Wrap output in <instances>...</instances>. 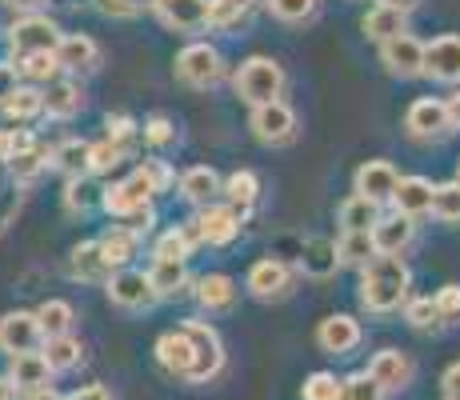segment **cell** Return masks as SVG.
<instances>
[{"instance_id":"obj_1","label":"cell","mask_w":460,"mask_h":400,"mask_svg":"<svg viewBox=\"0 0 460 400\" xmlns=\"http://www.w3.org/2000/svg\"><path fill=\"white\" fill-rule=\"evenodd\" d=\"M409 284L412 272L401 256H373L360 269V308L373 316L401 313L404 300H409Z\"/></svg>"},{"instance_id":"obj_34","label":"cell","mask_w":460,"mask_h":400,"mask_svg":"<svg viewBox=\"0 0 460 400\" xmlns=\"http://www.w3.org/2000/svg\"><path fill=\"white\" fill-rule=\"evenodd\" d=\"M148 284H153L156 297H181V292L189 289V264L184 261H153Z\"/></svg>"},{"instance_id":"obj_52","label":"cell","mask_w":460,"mask_h":400,"mask_svg":"<svg viewBox=\"0 0 460 400\" xmlns=\"http://www.w3.org/2000/svg\"><path fill=\"white\" fill-rule=\"evenodd\" d=\"M432 305H437L440 320H460V284H445V289L432 297Z\"/></svg>"},{"instance_id":"obj_58","label":"cell","mask_w":460,"mask_h":400,"mask_svg":"<svg viewBox=\"0 0 460 400\" xmlns=\"http://www.w3.org/2000/svg\"><path fill=\"white\" fill-rule=\"evenodd\" d=\"M13 88H16V68L8 65V60H0V101H4Z\"/></svg>"},{"instance_id":"obj_21","label":"cell","mask_w":460,"mask_h":400,"mask_svg":"<svg viewBox=\"0 0 460 400\" xmlns=\"http://www.w3.org/2000/svg\"><path fill=\"white\" fill-rule=\"evenodd\" d=\"M432 189H437V184H432L429 176H401L388 204H393V212H401V217L420 220L432 212Z\"/></svg>"},{"instance_id":"obj_47","label":"cell","mask_w":460,"mask_h":400,"mask_svg":"<svg viewBox=\"0 0 460 400\" xmlns=\"http://www.w3.org/2000/svg\"><path fill=\"white\" fill-rule=\"evenodd\" d=\"M341 400H385V388L368 372H352L341 380Z\"/></svg>"},{"instance_id":"obj_44","label":"cell","mask_w":460,"mask_h":400,"mask_svg":"<svg viewBox=\"0 0 460 400\" xmlns=\"http://www.w3.org/2000/svg\"><path fill=\"white\" fill-rule=\"evenodd\" d=\"M432 217L445 220V225H460V181L432 189Z\"/></svg>"},{"instance_id":"obj_19","label":"cell","mask_w":460,"mask_h":400,"mask_svg":"<svg viewBox=\"0 0 460 400\" xmlns=\"http://www.w3.org/2000/svg\"><path fill=\"white\" fill-rule=\"evenodd\" d=\"M368 377L376 380L385 393H401V388L412 385V377H417V369H412V360L404 357L401 349H380L373 360H368Z\"/></svg>"},{"instance_id":"obj_16","label":"cell","mask_w":460,"mask_h":400,"mask_svg":"<svg viewBox=\"0 0 460 400\" xmlns=\"http://www.w3.org/2000/svg\"><path fill=\"white\" fill-rule=\"evenodd\" d=\"M396 181H401V173H396L388 160H365V164L357 168V176H352V192L373 204H388Z\"/></svg>"},{"instance_id":"obj_4","label":"cell","mask_w":460,"mask_h":400,"mask_svg":"<svg viewBox=\"0 0 460 400\" xmlns=\"http://www.w3.org/2000/svg\"><path fill=\"white\" fill-rule=\"evenodd\" d=\"M181 328L189 333L192 352H197L189 385H208V380H217L220 369H225V341H220V333L212 324H205V320H184Z\"/></svg>"},{"instance_id":"obj_14","label":"cell","mask_w":460,"mask_h":400,"mask_svg":"<svg viewBox=\"0 0 460 400\" xmlns=\"http://www.w3.org/2000/svg\"><path fill=\"white\" fill-rule=\"evenodd\" d=\"M368 236H373L376 256H404L409 244L417 240V220L401 217V212H388V217H376V225L368 228Z\"/></svg>"},{"instance_id":"obj_38","label":"cell","mask_w":460,"mask_h":400,"mask_svg":"<svg viewBox=\"0 0 460 400\" xmlns=\"http://www.w3.org/2000/svg\"><path fill=\"white\" fill-rule=\"evenodd\" d=\"M256 0H208V29L225 32V29H236V24L249 21Z\"/></svg>"},{"instance_id":"obj_33","label":"cell","mask_w":460,"mask_h":400,"mask_svg":"<svg viewBox=\"0 0 460 400\" xmlns=\"http://www.w3.org/2000/svg\"><path fill=\"white\" fill-rule=\"evenodd\" d=\"M40 357L49 360V369H52V372H68V369H76V364L84 360V344L76 341L73 333H65V336H49V341H40Z\"/></svg>"},{"instance_id":"obj_7","label":"cell","mask_w":460,"mask_h":400,"mask_svg":"<svg viewBox=\"0 0 460 400\" xmlns=\"http://www.w3.org/2000/svg\"><path fill=\"white\" fill-rule=\"evenodd\" d=\"M104 292H109V300L117 308H125V313H145V308H153L156 300V292H153V284H148V272H140V269H117V272H109V280H104Z\"/></svg>"},{"instance_id":"obj_30","label":"cell","mask_w":460,"mask_h":400,"mask_svg":"<svg viewBox=\"0 0 460 400\" xmlns=\"http://www.w3.org/2000/svg\"><path fill=\"white\" fill-rule=\"evenodd\" d=\"M360 29H365L368 40L385 44V40L401 37V32H409V13H401V8H380V4H373L365 13V21H360Z\"/></svg>"},{"instance_id":"obj_27","label":"cell","mask_w":460,"mask_h":400,"mask_svg":"<svg viewBox=\"0 0 460 400\" xmlns=\"http://www.w3.org/2000/svg\"><path fill=\"white\" fill-rule=\"evenodd\" d=\"M96 248H101L104 264L117 272V269H128V261L137 256V248H140V236L132 233V228H125V225H112L109 233L96 240Z\"/></svg>"},{"instance_id":"obj_37","label":"cell","mask_w":460,"mask_h":400,"mask_svg":"<svg viewBox=\"0 0 460 400\" xmlns=\"http://www.w3.org/2000/svg\"><path fill=\"white\" fill-rule=\"evenodd\" d=\"M73 305L68 300H44V305L37 308V324H40V336L49 341V336H65V333H73Z\"/></svg>"},{"instance_id":"obj_64","label":"cell","mask_w":460,"mask_h":400,"mask_svg":"<svg viewBox=\"0 0 460 400\" xmlns=\"http://www.w3.org/2000/svg\"><path fill=\"white\" fill-rule=\"evenodd\" d=\"M456 181H460V164H456Z\"/></svg>"},{"instance_id":"obj_22","label":"cell","mask_w":460,"mask_h":400,"mask_svg":"<svg viewBox=\"0 0 460 400\" xmlns=\"http://www.w3.org/2000/svg\"><path fill=\"white\" fill-rule=\"evenodd\" d=\"M192 360H197V352H192V341L184 328H172V333H164L161 341H156V364H161L168 377L189 380Z\"/></svg>"},{"instance_id":"obj_10","label":"cell","mask_w":460,"mask_h":400,"mask_svg":"<svg viewBox=\"0 0 460 400\" xmlns=\"http://www.w3.org/2000/svg\"><path fill=\"white\" fill-rule=\"evenodd\" d=\"M380 65H385L388 76L396 80H417L424 76V40H417L412 32H401V37L380 44Z\"/></svg>"},{"instance_id":"obj_31","label":"cell","mask_w":460,"mask_h":400,"mask_svg":"<svg viewBox=\"0 0 460 400\" xmlns=\"http://www.w3.org/2000/svg\"><path fill=\"white\" fill-rule=\"evenodd\" d=\"M68 272H73V280H84V284H101L109 280V264H104L101 248H96V240H84V244L73 248V256H68Z\"/></svg>"},{"instance_id":"obj_42","label":"cell","mask_w":460,"mask_h":400,"mask_svg":"<svg viewBox=\"0 0 460 400\" xmlns=\"http://www.w3.org/2000/svg\"><path fill=\"white\" fill-rule=\"evenodd\" d=\"M101 184H93L88 176H68L65 184V209L68 212H93L101 204Z\"/></svg>"},{"instance_id":"obj_61","label":"cell","mask_w":460,"mask_h":400,"mask_svg":"<svg viewBox=\"0 0 460 400\" xmlns=\"http://www.w3.org/2000/svg\"><path fill=\"white\" fill-rule=\"evenodd\" d=\"M8 8H13V13H37V8L44 4V0H4Z\"/></svg>"},{"instance_id":"obj_57","label":"cell","mask_w":460,"mask_h":400,"mask_svg":"<svg viewBox=\"0 0 460 400\" xmlns=\"http://www.w3.org/2000/svg\"><path fill=\"white\" fill-rule=\"evenodd\" d=\"M60 400H117V396H112L104 385H84V388H76V393H68Z\"/></svg>"},{"instance_id":"obj_55","label":"cell","mask_w":460,"mask_h":400,"mask_svg":"<svg viewBox=\"0 0 460 400\" xmlns=\"http://www.w3.org/2000/svg\"><path fill=\"white\" fill-rule=\"evenodd\" d=\"M104 129H109V140H120V145H128V140L137 137V120L125 117V112L109 117V120H104Z\"/></svg>"},{"instance_id":"obj_62","label":"cell","mask_w":460,"mask_h":400,"mask_svg":"<svg viewBox=\"0 0 460 400\" xmlns=\"http://www.w3.org/2000/svg\"><path fill=\"white\" fill-rule=\"evenodd\" d=\"M376 4H380V8H401V13H412L420 0H376Z\"/></svg>"},{"instance_id":"obj_26","label":"cell","mask_w":460,"mask_h":400,"mask_svg":"<svg viewBox=\"0 0 460 400\" xmlns=\"http://www.w3.org/2000/svg\"><path fill=\"white\" fill-rule=\"evenodd\" d=\"M220 197H225L228 209L244 220L256 209V200H261V181H256V173L241 168V173H233L228 181H220Z\"/></svg>"},{"instance_id":"obj_28","label":"cell","mask_w":460,"mask_h":400,"mask_svg":"<svg viewBox=\"0 0 460 400\" xmlns=\"http://www.w3.org/2000/svg\"><path fill=\"white\" fill-rule=\"evenodd\" d=\"M197 305L205 313H228L236 305V280L225 277V272H208V277L197 280Z\"/></svg>"},{"instance_id":"obj_35","label":"cell","mask_w":460,"mask_h":400,"mask_svg":"<svg viewBox=\"0 0 460 400\" xmlns=\"http://www.w3.org/2000/svg\"><path fill=\"white\" fill-rule=\"evenodd\" d=\"M376 217H380V204L373 200H365V197H357L352 192L349 200L336 209V220H341V233H368V228L376 225Z\"/></svg>"},{"instance_id":"obj_2","label":"cell","mask_w":460,"mask_h":400,"mask_svg":"<svg viewBox=\"0 0 460 400\" xmlns=\"http://www.w3.org/2000/svg\"><path fill=\"white\" fill-rule=\"evenodd\" d=\"M285 84H288L285 68H280V60H272V57H249L233 76L236 96H241L249 109L269 104V101H285Z\"/></svg>"},{"instance_id":"obj_50","label":"cell","mask_w":460,"mask_h":400,"mask_svg":"<svg viewBox=\"0 0 460 400\" xmlns=\"http://www.w3.org/2000/svg\"><path fill=\"white\" fill-rule=\"evenodd\" d=\"M140 173H145V181L153 184V192H168L176 184V173L172 168H168V160H145V164H140Z\"/></svg>"},{"instance_id":"obj_59","label":"cell","mask_w":460,"mask_h":400,"mask_svg":"<svg viewBox=\"0 0 460 400\" xmlns=\"http://www.w3.org/2000/svg\"><path fill=\"white\" fill-rule=\"evenodd\" d=\"M445 109H448V120H453V132H456L460 129V88L445 101Z\"/></svg>"},{"instance_id":"obj_12","label":"cell","mask_w":460,"mask_h":400,"mask_svg":"<svg viewBox=\"0 0 460 400\" xmlns=\"http://www.w3.org/2000/svg\"><path fill=\"white\" fill-rule=\"evenodd\" d=\"M153 13L168 32H184V37H192V32L208 29V0H156Z\"/></svg>"},{"instance_id":"obj_5","label":"cell","mask_w":460,"mask_h":400,"mask_svg":"<svg viewBox=\"0 0 460 400\" xmlns=\"http://www.w3.org/2000/svg\"><path fill=\"white\" fill-rule=\"evenodd\" d=\"M249 129H252V137L261 140V145L285 148V145H293L296 140L300 120H296V112H293V104L288 101H269V104H256L252 109Z\"/></svg>"},{"instance_id":"obj_49","label":"cell","mask_w":460,"mask_h":400,"mask_svg":"<svg viewBox=\"0 0 460 400\" xmlns=\"http://www.w3.org/2000/svg\"><path fill=\"white\" fill-rule=\"evenodd\" d=\"M404 320L424 333V328L440 324V313H437V305H432V297H409L404 300Z\"/></svg>"},{"instance_id":"obj_46","label":"cell","mask_w":460,"mask_h":400,"mask_svg":"<svg viewBox=\"0 0 460 400\" xmlns=\"http://www.w3.org/2000/svg\"><path fill=\"white\" fill-rule=\"evenodd\" d=\"M128 145H120V140H101V145H88V173H112V168L125 160Z\"/></svg>"},{"instance_id":"obj_41","label":"cell","mask_w":460,"mask_h":400,"mask_svg":"<svg viewBox=\"0 0 460 400\" xmlns=\"http://www.w3.org/2000/svg\"><path fill=\"white\" fill-rule=\"evenodd\" d=\"M0 109H4V117L13 120V124L40 117V88H21V84H16L13 93L0 101Z\"/></svg>"},{"instance_id":"obj_36","label":"cell","mask_w":460,"mask_h":400,"mask_svg":"<svg viewBox=\"0 0 460 400\" xmlns=\"http://www.w3.org/2000/svg\"><path fill=\"white\" fill-rule=\"evenodd\" d=\"M373 256L376 248L368 233H341V240H336V264H344V269H365Z\"/></svg>"},{"instance_id":"obj_63","label":"cell","mask_w":460,"mask_h":400,"mask_svg":"<svg viewBox=\"0 0 460 400\" xmlns=\"http://www.w3.org/2000/svg\"><path fill=\"white\" fill-rule=\"evenodd\" d=\"M0 400H16V385L8 377H0Z\"/></svg>"},{"instance_id":"obj_18","label":"cell","mask_w":460,"mask_h":400,"mask_svg":"<svg viewBox=\"0 0 460 400\" xmlns=\"http://www.w3.org/2000/svg\"><path fill=\"white\" fill-rule=\"evenodd\" d=\"M360 336H365L360 333V320L349 313H332L316 324V344H321L324 352H332V357H349L360 344Z\"/></svg>"},{"instance_id":"obj_15","label":"cell","mask_w":460,"mask_h":400,"mask_svg":"<svg viewBox=\"0 0 460 400\" xmlns=\"http://www.w3.org/2000/svg\"><path fill=\"white\" fill-rule=\"evenodd\" d=\"M40 341L44 336H40L37 313L16 308V313L0 316V352H8V357H16V352H37Z\"/></svg>"},{"instance_id":"obj_8","label":"cell","mask_w":460,"mask_h":400,"mask_svg":"<svg viewBox=\"0 0 460 400\" xmlns=\"http://www.w3.org/2000/svg\"><path fill=\"white\" fill-rule=\"evenodd\" d=\"M153 184L145 181V173H132L128 181H120V184H109V189L101 192V209L109 212V217H117V220H128L132 212H140V209H148L153 204Z\"/></svg>"},{"instance_id":"obj_29","label":"cell","mask_w":460,"mask_h":400,"mask_svg":"<svg viewBox=\"0 0 460 400\" xmlns=\"http://www.w3.org/2000/svg\"><path fill=\"white\" fill-rule=\"evenodd\" d=\"M192 248H200V228H197V220H184V225L168 228V233L156 240L153 256L156 261H189Z\"/></svg>"},{"instance_id":"obj_9","label":"cell","mask_w":460,"mask_h":400,"mask_svg":"<svg viewBox=\"0 0 460 400\" xmlns=\"http://www.w3.org/2000/svg\"><path fill=\"white\" fill-rule=\"evenodd\" d=\"M293 264L277 261V256H264V261H256L249 269V280H244V289H249V297L256 300H285L288 292H293Z\"/></svg>"},{"instance_id":"obj_13","label":"cell","mask_w":460,"mask_h":400,"mask_svg":"<svg viewBox=\"0 0 460 400\" xmlns=\"http://www.w3.org/2000/svg\"><path fill=\"white\" fill-rule=\"evenodd\" d=\"M424 76L437 84H460V37L445 32V37L424 44Z\"/></svg>"},{"instance_id":"obj_60","label":"cell","mask_w":460,"mask_h":400,"mask_svg":"<svg viewBox=\"0 0 460 400\" xmlns=\"http://www.w3.org/2000/svg\"><path fill=\"white\" fill-rule=\"evenodd\" d=\"M24 400H60V393L52 385H44V388H29V393H24Z\"/></svg>"},{"instance_id":"obj_51","label":"cell","mask_w":460,"mask_h":400,"mask_svg":"<svg viewBox=\"0 0 460 400\" xmlns=\"http://www.w3.org/2000/svg\"><path fill=\"white\" fill-rule=\"evenodd\" d=\"M29 145H37V137H32L29 129H4L0 132V160L16 156L21 148H29Z\"/></svg>"},{"instance_id":"obj_20","label":"cell","mask_w":460,"mask_h":400,"mask_svg":"<svg viewBox=\"0 0 460 400\" xmlns=\"http://www.w3.org/2000/svg\"><path fill=\"white\" fill-rule=\"evenodd\" d=\"M81 109H84V88L73 76L49 80V88L40 93V112L52 120H73Z\"/></svg>"},{"instance_id":"obj_17","label":"cell","mask_w":460,"mask_h":400,"mask_svg":"<svg viewBox=\"0 0 460 400\" xmlns=\"http://www.w3.org/2000/svg\"><path fill=\"white\" fill-rule=\"evenodd\" d=\"M192 220H197V228H200V244L225 248L241 236V217H236L228 204H205Z\"/></svg>"},{"instance_id":"obj_25","label":"cell","mask_w":460,"mask_h":400,"mask_svg":"<svg viewBox=\"0 0 460 400\" xmlns=\"http://www.w3.org/2000/svg\"><path fill=\"white\" fill-rule=\"evenodd\" d=\"M8 380L16 385V393H29V388H44L52 380V369L49 360L37 352H16V357H8Z\"/></svg>"},{"instance_id":"obj_39","label":"cell","mask_w":460,"mask_h":400,"mask_svg":"<svg viewBox=\"0 0 460 400\" xmlns=\"http://www.w3.org/2000/svg\"><path fill=\"white\" fill-rule=\"evenodd\" d=\"M44 168H49V153H44L40 145H29V148H21L16 156H8V173H13L16 184H32Z\"/></svg>"},{"instance_id":"obj_43","label":"cell","mask_w":460,"mask_h":400,"mask_svg":"<svg viewBox=\"0 0 460 400\" xmlns=\"http://www.w3.org/2000/svg\"><path fill=\"white\" fill-rule=\"evenodd\" d=\"M57 57L52 52H32V57H21L16 60V76L32 80V84H49V80H57Z\"/></svg>"},{"instance_id":"obj_32","label":"cell","mask_w":460,"mask_h":400,"mask_svg":"<svg viewBox=\"0 0 460 400\" xmlns=\"http://www.w3.org/2000/svg\"><path fill=\"white\" fill-rule=\"evenodd\" d=\"M300 272L305 277H332L336 272V240L329 236H308L305 240V256H300Z\"/></svg>"},{"instance_id":"obj_23","label":"cell","mask_w":460,"mask_h":400,"mask_svg":"<svg viewBox=\"0 0 460 400\" xmlns=\"http://www.w3.org/2000/svg\"><path fill=\"white\" fill-rule=\"evenodd\" d=\"M52 57H57V68H60V73H84V68H96V60H101V49H96L93 37L68 32V37L57 40Z\"/></svg>"},{"instance_id":"obj_3","label":"cell","mask_w":460,"mask_h":400,"mask_svg":"<svg viewBox=\"0 0 460 400\" xmlns=\"http://www.w3.org/2000/svg\"><path fill=\"white\" fill-rule=\"evenodd\" d=\"M172 73H176V80H181L184 88L208 93V88H217L220 80H225V57H220L208 40H192V44H184V49L176 52Z\"/></svg>"},{"instance_id":"obj_40","label":"cell","mask_w":460,"mask_h":400,"mask_svg":"<svg viewBox=\"0 0 460 400\" xmlns=\"http://www.w3.org/2000/svg\"><path fill=\"white\" fill-rule=\"evenodd\" d=\"M49 164L60 168L65 176H88V145L84 140H65L49 153Z\"/></svg>"},{"instance_id":"obj_45","label":"cell","mask_w":460,"mask_h":400,"mask_svg":"<svg viewBox=\"0 0 460 400\" xmlns=\"http://www.w3.org/2000/svg\"><path fill=\"white\" fill-rule=\"evenodd\" d=\"M264 8L280 24H305V21H313L316 0H264Z\"/></svg>"},{"instance_id":"obj_54","label":"cell","mask_w":460,"mask_h":400,"mask_svg":"<svg viewBox=\"0 0 460 400\" xmlns=\"http://www.w3.org/2000/svg\"><path fill=\"white\" fill-rule=\"evenodd\" d=\"M156 0H101V8L109 16H140V13H153Z\"/></svg>"},{"instance_id":"obj_6","label":"cell","mask_w":460,"mask_h":400,"mask_svg":"<svg viewBox=\"0 0 460 400\" xmlns=\"http://www.w3.org/2000/svg\"><path fill=\"white\" fill-rule=\"evenodd\" d=\"M60 37H65V32L57 29V21H49V16H40V13H24L21 21H13V29H8V49L21 60V57H32V52H52Z\"/></svg>"},{"instance_id":"obj_53","label":"cell","mask_w":460,"mask_h":400,"mask_svg":"<svg viewBox=\"0 0 460 400\" xmlns=\"http://www.w3.org/2000/svg\"><path fill=\"white\" fill-rule=\"evenodd\" d=\"M145 140L148 145H168V140H176V129H172V120L168 117H161V112H156V117H148L145 120Z\"/></svg>"},{"instance_id":"obj_11","label":"cell","mask_w":460,"mask_h":400,"mask_svg":"<svg viewBox=\"0 0 460 400\" xmlns=\"http://www.w3.org/2000/svg\"><path fill=\"white\" fill-rule=\"evenodd\" d=\"M404 129H409L412 140H440V137L453 132V120H448L445 101H437V96H420V101H412L409 112H404Z\"/></svg>"},{"instance_id":"obj_56","label":"cell","mask_w":460,"mask_h":400,"mask_svg":"<svg viewBox=\"0 0 460 400\" xmlns=\"http://www.w3.org/2000/svg\"><path fill=\"white\" fill-rule=\"evenodd\" d=\"M440 388H445V400H460V360L445 369V377H440Z\"/></svg>"},{"instance_id":"obj_24","label":"cell","mask_w":460,"mask_h":400,"mask_svg":"<svg viewBox=\"0 0 460 400\" xmlns=\"http://www.w3.org/2000/svg\"><path fill=\"white\" fill-rule=\"evenodd\" d=\"M181 197L197 209L205 204H217L220 200V173L208 164H197V168H184L181 173Z\"/></svg>"},{"instance_id":"obj_48","label":"cell","mask_w":460,"mask_h":400,"mask_svg":"<svg viewBox=\"0 0 460 400\" xmlns=\"http://www.w3.org/2000/svg\"><path fill=\"white\" fill-rule=\"evenodd\" d=\"M300 400H341V377L336 372H313L300 388Z\"/></svg>"}]
</instances>
